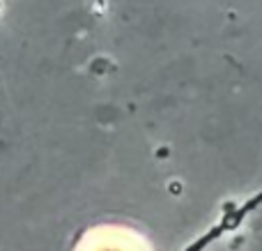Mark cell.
Instances as JSON below:
<instances>
[{
  "instance_id": "1",
  "label": "cell",
  "mask_w": 262,
  "mask_h": 251,
  "mask_svg": "<svg viewBox=\"0 0 262 251\" xmlns=\"http://www.w3.org/2000/svg\"><path fill=\"white\" fill-rule=\"evenodd\" d=\"M258 205H262V194H258V196H253L249 203H244L242 207H235V205H228L226 215H223L221 224L214 226L212 231H207V233L203 235V238H198L193 244H189V249L186 251H203L207 244H212L214 240H219L223 233H228V231H235L237 226L244 221V217L249 215V212H253Z\"/></svg>"
}]
</instances>
